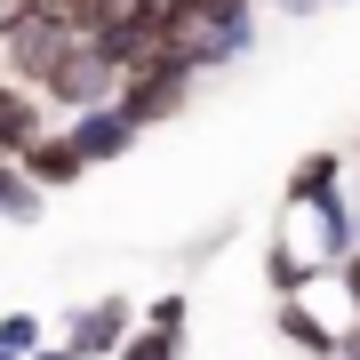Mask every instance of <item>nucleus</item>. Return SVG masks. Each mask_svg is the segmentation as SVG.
Returning <instances> with one entry per match:
<instances>
[{"label":"nucleus","instance_id":"19","mask_svg":"<svg viewBox=\"0 0 360 360\" xmlns=\"http://www.w3.org/2000/svg\"><path fill=\"white\" fill-rule=\"evenodd\" d=\"M321 8H345V0H321Z\"/></svg>","mask_w":360,"mask_h":360},{"label":"nucleus","instance_id":"16","mask_svg":"<svg viewBox=\"0 0 360 360\" xmlns=\"http://www.w3.org/2000/svg\"><path fill=\"white\" fill-rule=\"evenodd\" d=\"M32 360H80V352H72V345H40Z\"/></svg>","mask_w":360,"mask_h":360},{"label":"nucleus","instance_id":"11","mask_svg":"<svg viewBox=\"0 0 360 360\" xmlns=\"http://www.w3.org/2000/svg\"><path fill=\"white\" fill-rule=\"evenodd\" d=\"M144 328H160V336H184V328H193V296H184V288H160L153 304H144Z\"/></svg>","mask_w":360,"mask_h":360},{"label":"nucleus","instance_id":"5","mask_svg":"<svg viewBox=\"0 0 360 360\" xmlns=\"http://www.w3.org/2000/svg\"><path fill=\"white\" fill-rule=\"evenodd\" d=\"M49 129H56V104L40 96L32 80H0V153L16 160L25 144H40Z\"/></svg>","mask_w":360,"mask_h":360},{"label":"nucleus","instance_id":"13","mask_svg":"<svg viewBox=\"0 0 360 360\" xmlns=\"http://www.w3.org/2000/svg\"><path fill=\"white\" fill-rule=\"evenodd\" d=\"M224 240H232V224H217V232H200V240H184V264H208V257H217Z\"/></svg>","mask_w":360,"mask_h":360},{"label":"nucleus","instance_id":"15","mask_svg":"<svg viewBox=\"0 0 360 360\" xmlns=\"http://www.w3.org/2000/svg\"><path fill=\"white\" fill-rule=\"evenodd\" d=\"M336 360H360V321H345V328H336Z\"/></svg>","mask_w":360,"mask_h":360},{"label":"nucleus","instance_id":"8","mask_svg":"<svg viewBox=\"0 0 360 360\" xmlns=\"http://www.w3.org/2000/svg\"><path fill=\"white\" fill-rule=\"evenodd\" d=\"M272 328L288 336L296 352H312V360H336V328L321 321V312L304 304V296H281V312H272Z\"/></svg>","mask_w":360,"mask_h":360},{"label":"nucleus","instance_id":"9","mask_svg":"<svg viewBox=\"0 0 360 360\" xmlns=\"http://www.w3.org/2000/svg\"><path fill=\"white\" fill-rule=\"evenodd\" d=\"M40 208H49V193H40L25 168L0 153V217H8V224H40Z\"/></svg>","mask_w":360,"mask_h":360},{"label":"nucleus","instance_id":"17","mask_svg":"<svg viewBox=\"0 0 360 360\" xmlns=\"http://www.w3.org/2000/svg\"><path fill=\"white\" fill-rule=\"evenodd\" d=\"M352 193H360V144H352Z\"/></svg>","mask_w":360,"mask_h":360},{"label":"nucleus","instance_id":"7","mask_svg":"<svg viewBox=\"0 0 360 360\" xmlns=\"http://www.w3.org/2000/svg\"><path fill=\"white\" fill-rule=\"evenodd\" d=\"M345 184H352V153H304L288 168L281 200H328V193H345Z\"/></svg>","mask_w":360,"mask_h":360},{"label":"nucleus","instance_id":"18","mask_svg":"<svg viewBox=\"0 0 360 360\" xmlns=\"http://www.w3.org/2000/svg\"><path fill=\"white\" fill-rule=\"evenodd\" d=\"M0 80H8V56H0Z\"/></svg>","mask_w":360,"mask_h":360},{"label":"nucleus","instance_id":"2","mask_svg":"<svg viewBox=\"0 0 360 360\" xmlns=\"http://www.w3.org/2000/svg\"><path fill=\"white\" fill-rule=\"evenodd\" d=\"M40 96L56 104V120H65V112H89V104H112V96H120V65L96 49V32H89V40L65 49V65L40 80Z\"/></svg>","mask_w":360,"mask_h":360},{"label":"nucleus","instance_id":"3","mask_svg":"<svg viewBox=\"0 0 360 360\" xmlns=\"http://www.w3.org/2000/svg\"><path fill=\"white\" fill-rule=\"evenodd\" d=\"M56 136H65L72 144V153L80 160H89V168H104V160H120V153H136V120L129 112H120V104H89V112H65V120H56Z\"/></svg>","mask_w":360,"mask_h":360},{"label":"nucleus","instance_id":"12","mask_svg":"<svg viewBox=\"0 0 360 360\" xmlns=\"http://www.w3.org/2000/svg\"><path fill=\"white\" fill-rule=\"evenodd\" d=\"M112 360H184V336H160V328H129V345H120Z\"/></svg>","mask_w":360,"mask_h":360},{"label":"nucleus","instance_id":"1","mask_svg":"<svg viewBox=\"0 0 360 360\" xmlns=\"http://www.w3.org/2000/svg\"><path fill=\"white\" fill-rule=\"evenodd\" d=\"M193 80H200V72L184 65V56H176V40H168L160 56H144L136 72H120V96H112V104L136 120V129H160V120H176V112H184Z\"/></svg>","mask_w":360,"mask_h":360},{"label":"nucleus","instance_id":"6","mask_svg":"<svg viewBox=\"0 0 360 360\" xmlns=\"http://www.w3.org/2000/svg\"><path fill=\"white\" fill-rule=\"evenodd\" d=\"M16 168H25L40 193H65V184H80V176H89V160H80V153H72V144L56 136V129L40 136V144H25V153H16Z\"/></svg>","mask_w":360,"mask_h":360},{"label":"nucleus","instance_id":"14","mask_svg":"<svg viewBox=\"0 0 360 360\" xmlns=\"http://www.w3.org/2000/svg\"><path fill=\"white\" fill-rule=\"evenodd\" d=\"M257 8H272V16H328L321 0H257Z\"/></svg>","mask_w":360,"mask_h":360},{"label":"nucleus","instance_id":"10","mask_svg":"<svg viewBox=\"0 0 360 360\" xmlns=\"http://www.w3.org/2000/svg\"><path fill=\"white\" fill-rule=\"evenodd\" d=\"M40 345H49V321H40V312H0V352L32 360Z\"/></svg>","mask_w":360,"mask_h":360},{"label":"nucleus","instance_id":"20","mask_svg":"<svg viewBox=\"0 0 360 360\" xmlns=\"http://www.w3.org/2000/svg\"><path fill=\"white\" fill-rule=\"evenodd\" d=\"M0 360H16V352H0Z\"/></svg>","mask_w":360,"mask_h":360},{"label":"nucleus","instance_id":"4","mask_svg":"<svg viewBox=\"0 0 360 360\" xmlns=\"http://www.w3.org/2000/svg\"><path fill=\"white\" fill-rule=\"evenodd\" d=\"M129 328H136V304H129V296H89V304H72L65 345L80 360H112L120 345H129Z\"/></svg>","mask_w":360,"mask_h":360}]
</instances>
